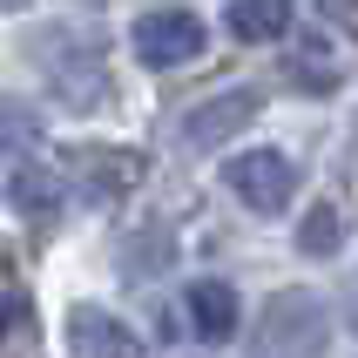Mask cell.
I'll use <instances>...</instances> for the list:
<instances>
[{"instance_id": "1", "label": "cell", "mask_w": 358, "mask_h": 358, "mask_svg": "<svg viewBox=\"0 0 358 358\" xmlns=\"http://www.w3.org/2000/svg\"><path fill=\"white\" fill-rule=\"evenodd\" d=\"M129 48H136L149 68H182V61H196L203 48H210V27H203L189 7H149V14H136V27H129Z\"/></svg>"}, {"instance_id": "2", "label": "cell", "mask_w": 358, "mask_h": 358, "mask_svg": "<svg viewBox=\"0 0 358 358\" xmlns=\"http://www.w3.org/2000/svg\"><path fill=\"white\" fill-rule=\"evenodd\" d=\"M223 182L237 189L250 210H291V196H298V162L284 156V149H243V156L223 162Z\"/></svg>"}, {"instance_id": "3", "label": "cell", "mask_w": 358, "mask_h": 358, "mask_svg": "<svg viewBox=\"0 0 358 358\" xmlns=\"http://www.w3.org/2000/svg\"><path fill=\"white\" fill-rule=\"evenodd\" d=\"M318 338H324V304L311 291H284L264 324V358H304Z\"/></svg>"}, {"instance_id": "4", "label": "cell", "mask_w": 358, "mask_h": 358, "mask_svg": "<svg viewBox=\"0 0 358 358\" xmlns=\"http://www.w3.org/2000/svg\"><path fill=\"white\" fill-rule=\"evenodd\" d=\"M264 101L250 95V88H223V95H203L189 115H182V142L189 149H217V142H230L237 129H250L257 122Z\"/></svg>"}, {"instance_id": "5", "label": "cell", "mask_w": 358, "mask_h": 358, "mask_svg": "<svg viewBox=\"0 0 358 358\" xmlns=\"http://www.w3.org/2000/svg\"><path fill=\"white\" fill-rule=\"evenodd\" d=\"M68 345H75V358H149V345L115 311H95V304H75L68 311Z\"/></svg>"}, {"instance_id": "6", "label": "cell", "mask_w": 358, "mask_h": 358, "mask_svg": "<svg viewBox=\"0 0 358 358\" xmlns=\"http://www.w3.org/2000/svg\"><path fill=\"white\" fill-rule=\"evenodd\" d=\"M189 331H196L203 345H230L243 331V298H237V284H223V278H203L189 284Z\"/></svg>"}, {"instance_id": "7", "label": "cell", "mask_w": 358, "mask_h": 358, "mask_svg": "<svg viewBox=\"0 0 358 358\" xmlns=\"http://www.w3.org/2000/svg\"><path fill=\"white\" fill-rule=\"evenodd\" d=\"M75 182H81V196L108 203V196H122V189L142 182V156L136 149H81L75 156Z\"/></svg>"}, {"instance_id": "8", "label": "cell", "mask_w": 358, "mask_h": 358, "mask_svg": "<svg viewBox=\"0 0 358 358\" xmlns=\"http://www.w3.org/2000/svg\"><path fill=\"white\" fill-rule=\"evenodd\" d=\"M61 196H68V182L55 169H41V162H14V176H7V203L27 210V217H55Z\"/></svg>"}, {"instance_id": "9", "label": "cell", "mask_w": 358, "mask_h": 358, "mask_svg": "<svg viewBox=\"0 0 358 358\" xmlns=\"http://www.w3.org/2000/svg\"><path fill=\"white\" fill-rule=\"evenodd\" d=\"M298 7L291 0H230V34L237 41H284Z\"/></svg>"}, {"instance_id": "10", "label": "cell", "mask_w": 358, "mask_h": 358, "mask_svg": "<svg viewBox=\"0 0 358 358\" xmlns=\"http://www.w3.org/2000/svg\"><path fill=\"white\" fill-rule=\"evenodd\" d=\"M41 136H48V122H41L27 101H0V156L7 162H34Z\"/></svg>"}, {"instance_id": "11", "label": "cell", "mask_w": 358, "mask_h": 358, "mask_svg": "<svg viewBox=\"0 0 358 358\" xmlns=\"http://www.w3.org/2000/svg\"><path fill=\"white\" fill-rule=\"evenodd\" d=\"M338 243H345V210L338 203H318V210L298 223V250L304 257H331Z\"/></svg>"}, {"instance_id": "12", "label": "cell", "mask_w": 358, "mask_h": 358, "mask_svg": "<svg viewBox=\"0 0 358 358\" xmlns=\"http://www.w3.org/2000/svg\"><path fill=\"white\" fill-rule=\"evenodd\" d=\"M14 324H20V298H0V345L14 338Z\"/></svg>"}, {"instance_id": "13", "label": "cell", "mask_w": 358, "mask_h": 358, "mask_svg": "<svg viewBox=\"0 0 358 358\" xmlns=\"http://www.w3.org/2000/svg\"><path fill=\"white\" fill-rule=\"evenodd\" d=\"M345 324H352V338H358V278L345 284Z\"/></svg>"}]
</instances>
